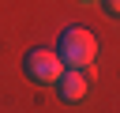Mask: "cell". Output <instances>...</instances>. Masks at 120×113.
<instances>
[{
  "label": "cell",
  "mask_w": 120,
  "mask_h": 113,
  "mask_svg": "<svg viewBox=\"0 0 120 113\" xmlns=\"http://www.w3.org/2000/svg\"><path fill=\"white\" fill-rule=\"evenodd\" d=\"M101 8H105V15L120 19V0H101Z\"/></svg>",
  "instance_id": "277c9868"
},
{
  "label": "cell",
  "mask_w": 120,
  "mask_h": 113,
  "mask_svg": "<svg viewBox=\"0 0 120 113\" xmlns=\"http://www.w3.org/2000/svg\"><path fill=\"white\" fill-rule=\"evenodd\" d=\"M86 4H90V0H86Z\"/></svg>",
  "instance_id": "5b68a950"
},
{
  "label": "cell",
  "mask_w": 120,
  "mask_h": 113,
  "mask_svg": "<svg viewBox=\"0 0 120 113\" xmlns=\"http://www.w3.org/2000/svg\"><path fill=\"white\" fill-rule=\"evenodd\" d=\"M56 56L64 68H86L98 56V41L86 26H64L56 38Z\"/></svg>",
  "instance_id": "6da1fadb"
},
{
  "label": "cell",
  "mask_w": 120,
  "mask_h": 113,
  "mask_svg": "<svg viewBox=\"0 0 120 113\" xmlns=\"http://www.w3.org/2000/svg\"><path fill=\"white\" fill-rule=\"evenodd\" d=\"M22 72H26V79H34V83H56L60 72H64V64H60V56H56L52 49H30V53L22 56Z\"/></svg>",
  "instance_id": "7a4b0ae2"
},
{
  "label": "cell",
  "mask_w": 120,
  "mask_h": 113,
  "mask_svg": "<svg viewBox=\"0 0 120 113\" xmlns=\"http://www.w3.org/2000/svg\"><path fill=\"white\" fill-rule=\"evenodd\" d=\"M56 94H60V102H79V98L86 94V75H82V68H68V72H60V79H56Z\"/></svg>",
  "instance_id": "3957f363"
}]
</instances>
